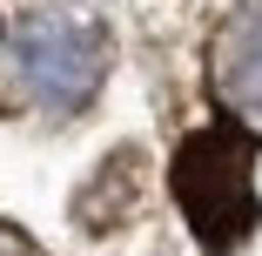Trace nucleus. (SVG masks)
<instances>
[{
    "label": "nucleus",
    "mask_w": 262,
    "mask_h": 256,
    "mask_svg": "<svg viewBox=\"0 0 262 256\" xmlns=\"http://www.w3.org/2000/svg\"><path fill=\"white\" fill-rule=\"evenodd\" d=\"M0 74L20 108H88L108 74V41L88 14H27L0 34Z\"/></svg>",
    "instance_id": "f257e3e1"
},
{
    "label": "nucleus",
    "mask_w": 262,
    "mask_h": 256,
    "mask_svg": "<svg viewBox=\"0 0 262 256\" xmlns=\"http://www.w3.org/2000/svg\"><path fill=\"white\" fill-rule=\"evenodd\" d=\"M175 202L208 249H235L255 229V148L242 128H202L175 155Z\"/></svg>",
    "instance_id": "f03ea898"
},
{
    "label": "nucleus",
    "mask_w": 262,
    "mask_h": 256,
    "mask_svg": "<svg viewBox=\"0 0 262 256\" xmlns=\"http://www.w3.org/2000/svg\"><path fill=\"white\" fill-rule=\"evenodd\" d=\"M215 81L242 115H262V0H249L229 21V34L215 47Z\"/></svg>",
    "instance_id": "7ed1b4c3"
},
{
    "label": "nucleus",
    "mask_w": 262,
    "mask_h": 256,
    "mask_svg": "<svg viewBox=\"0 0 262 256\" xmlns=\"http://www.w3.org/2000/svg\"><path fill=\"white\" fill-rule=\"evenodd\" d=\"M101 175H108V189H115L121 202H135V155H115V162L101 169ZM94 216H101V209H94V189H88V195H81V223L94 229ZM108 223H115V209L101 216V229H108Z\"/></svg>",
    "instance_id": "20e7f679"
},
{
    "label": "nucleus",
    "mask_w": 262,
    "mask_h": 256,
    "mask_svg": "<svg viewBox=\"0 0 262 256\" xmlns=\"http://www.w3.org/2000/svg\"><path fill=\"white\" fill-rule=\"evenodd\" d=\"M0 256H40L27 236H14V229H0Z\"/></svg>",
    "instance_id": "39448f33"
}]
</instances>
